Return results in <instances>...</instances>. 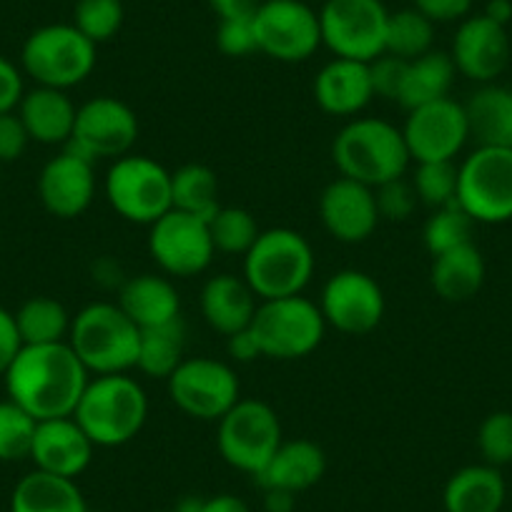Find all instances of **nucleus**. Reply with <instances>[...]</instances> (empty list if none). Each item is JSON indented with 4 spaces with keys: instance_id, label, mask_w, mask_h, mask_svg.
<instances>
[{
    "instance_id": "obj_16",
    "label": "nucleus",
    "mask_w": 512,
    "mask_h": 512,
    "mask_svg": "<svg viewBox=\"0 0 512 512\" xmlns=\"http://www.w3.org/2000/svg\"><path fill=\"white\" fill-rule=\"evenodd\" d=\"M407 151L415 164L422 161H455L470 141L465 103L455 98H440L427 106L407 111L402 126Z\"/></svg>"
},
{
    "instance_id": "obj_47",
    "label": "nucleus",
    "mask_w": 512,
    "mask_h": 512,
    "mask_svg": "<svg viewBox=\"0 0 512 512\" xmlns=\"http://www.w3.org/2000/svg\"><path fill=\"white\" fill-rule=\"evenodd\" d=\"M26 93L23 71L6 56H0V113L16 111Z\"/></svg>"
},
{
    "instance_id": "obj_40",
    "label": "nucleus",
    "mask_w": 512,
    "mask_h": 512,
    "mask_svg": "<svg viewBox=\"0 0 512 512\" xmlns=\"http://www.w3.org/2000/svg\"><path fill=\"white\" fill-rule=\"evenodd\" d=\"M412 186L417 199L430 209L455 204L457 201V166L455 161H422L417 164Z\"/></svg>"
},
{
    "instance_id": "obj_5",
    "label": "nucleus",
    "mask_w": 512,
    "mask_h": 512,
    "mask_svg": "<svg viewBox=\"0 0 512 512\" xmlns=\"http://www.w3.org/2000/svg\"><path fill=\"white\" fill-rule=\"evenodd\" d=\"M141 329L116 302H93L73 317L68 344L83 367L96 374H123L136 367Z\"/></svg>"
},
{
    "instance_id": "obj_7",
    "label": "nucleus",
    "mask_w": 512,
    "mask_h": 512,
    "mask_svg": "<svg viewBox=\"0 0 512 512\" xmlns=\"http://www.w3.org/2000/svg\"><path fill=\"white\" fill-rule=\"evenodd\" d=\"M249 329L259 342L262 357L292 362L307 357L322 344L327 322L317 302L297 294L259 302Z\"/></svg>"
},
{
    "instance_id": "obj_44",
    "label": "nucleus",
    "mask_w": 512,
    "mask_h": 512,
    "mask_svg": "<svg viewBox=\"0 0 512 512\" xmlns=\"http://www.w3.org/2000/svg\"><path fill=\"white\" fill-rule=\"evenodd\" d=\"M407 61L402 58L390 56V53H382L379 58H374L369 63V78H372L374 98H384V101H395L400 98L402 81H405Z\"/></svg>"
},
{
    "instance_id": "obj_33",
    "label": "nucleus",
    "mask_w": 512,
    "mask_h": 512,
    "mask_svg": "<svg viewBox=\"0 0 512 512\" xmlns=\"http://www.w3.org/2000/svg\"><path fill=\"white\" fill-rule=\"evenodd\" d=\"M171 209L209 221L221 209L214 171L204 164H184L171 171Z\"/></svg>"
},
{
    "instance_id": "obj_15",
    "label": "nucleus",
    "mask_w": 512,
    "mask_h": 512,
    "mask_svg": "<svg viewBox=\"0 0 512 512\" xmlns=\"http://www.w3.org/2000/svg\"><path fill=\"white\" fill-rule=\"evenodd\" d=\"M149 254L169 277H199L216 256L209 221L171 209L149 226Z\"/></svg>"
},
{
    "instance_id": "obj_39",
    "label": "nucleus",
    "mask_w": 512,
    "mask_h": 512,
    "mask_svg": "<svg viewBox=\"0 0 512 512\" xmlns=\"http://www.w3.org/2000/svg\"><path fill=\"white\" fill-rule=\"evenodd\" d=\"M123 16L121 0H78L73 8V26L98 46L121 31Z\"/></svg>"
},
{
    "instance_id": "obj_35",
    "label": "nucleus",
    "mask_w": 512,
    "mask_h": 512,
    "mask_svg": "<svg viewBox=\"0 0 512 512\" xmlns=\"http://www.w3.org/2000/svg\"><path fill=\"white\" fill-rule=\"evenodd\" d=\"M435 46V23L422 16L417 8L390 13L387 21V38H384V53L402 58V61H415L425 56Z\"/></svg>"
},
{
    "instance_id": "obj_4",
    "label": "nucleus",
    "mask_w": 512,
    "mask_h": 512,
    "mask_svg": "<svg viewBox=\"0 0 512 512\" xmlns=\"http://www.w3.org/2000/svg\"><path fill=\"white\" fill-rule=\"evenodd\" d=\"M259 302L297 297L314 277V249L299 231L277 226L256 236L244 254V274Z\"/></svg>"
},
{
    "instance_id": "obj_51",
    "label": "nucleus",
    "mask_w": 512,
    "mask_h": 512,
    "mask_svg": "<svg viewBox=\"0 0 512 512\" xmlns=\"http://www.w3.org/2000/svg\"><path fill=\"white\" fill-rule=\"evenodd\" d=\"M196 512H251L241 497L236 495H214L209 500H199Z\"/></svg>"
},
{
    "instance_id": "obj_25",
    "label": "nucleus",
    "mask_w": 512,
    "mask_h": 512,
    "mask_svg": "<svg viewBox=\"0 0 512 512\" xmlns=\"http://www.w3.org/2000/svg\"><path fill=\"white\" fill-rule=\"evenodd\" d=\"M116 304L139 329L161 327L181 319L179 289L161 274H139L126 279L118 289Z\"/></svg>"
},
{
    "instance_id": "obj_29",
    "label": "nucleus",
    "mask_w": 512,
    "mask_h": 512,
    "mask_svg": "<svg viewBox=\"0 0 512 512\" xmlns=\"http://www.w3.org/2000/svg\"><path fill=\"white\" fill-rule=\"evenodd\" d=\"M470 139L477 146L512 149V88L485 83L465 103Z\"/></svg>"
},
{
    "instance_id": "obj_17",
    "label": "nucleus",
    "mask_w": 512,
    "mask_h": 512,
    "mask_svg": "<svg viewBox=\"0 0 512 512\" xmlns=\"http://www.w3.org/2000/svg\"><path fill=\"white\" fill-rule=\"evenodd\" d=\"M384 292L377 279L359 269H342L322 287L319 309L327 327L342 334H369L384 319Z\"/></svg>"
},
{
    "instance_id": "obj_42",
    "label": "nucleus",
    "mask_w": 512,
    "mask_h": 512,
    "mask_svg": "<svg viewBox=\"0 0 512 512\" xmlns=\"http://www.w3.org/2000/svg\"><path fill=\"white\" fill-rule=\"evenodd\" d=\"M374 199H377L379 219L387 221H407L415 214L417 204H420L415 186H412V181H407L405 176L377 186V189H374Z\"/></svg>"
},
{
    "instance_id": "obj_41",
    "label": "nucleus",
    "mask_w": 512,
    "mask_h": 512,
    "mask_svg": "<svg viewBox=\"0 0 512 512\" xmlns=\"http://www.w3.org/2000/svg\"><path fill=\"white\" fill-rule=\"evenodd\" d=\"M477 450L485 465L502 467L512 462V412H490L477 430Z\"/></svg>"
},
{
    "instance_id": "obj_20",
    "label": "nucleus",
    "mask_w": 512,
    "mask_h": 512,
    "mask_svg": "<svg viewBox=\"0 0 512 512\" xmlns=\"http://www.w3.org/2000/svg\"><path fill=\"white\" fill-rule=\"evenodd\" d=\"M319 219L329 236L342 244H359L374 234L379 219L374 189L352 179H334L319 196Z\"/></svg>"
},
{
    "instance_id": "obj_50",
    "label": "nucleus",
    "mask_w": 512,
    "mask_h": 512,
    "mask_svg": "<svg viewBox=\"0 0 512 512\" xmlns=\"http://www.w3.org/2000/svg\"><path fill=\"white\" fill-rule=\"evenodd\" d=\"M264 0H209V8L219 16V21L229 18H254Z\"/></svg>"
},
{
    "instance_id": "obj_53",
    "label": "nucleus",
    "mask_w": 512,
    "mask_h": 512,
    "mask_svg": "<svg viewBox=\"0 0 512 512\" xmlns=\"http://www.w3.org/2000/svg\"><path fill=\"white\" fill-rule=\"evenodd\" d=\"M482 16L490 18V21H495L497 26H505L512 21V0H487L485 11H482Z\"/></svg>"
},
{
    "instance_id": "obj_19",
    "label": "nucleus",
    "mask_w": 512,
    "mask_h": 512,
    "mask_svg": "<svg viewBox=\"0 0 512 512\" xmlns=\"http://www.w3.org/2000/svg\"><path fill=\"white\" fill-rule=\"evenodd\" d=\"M93 161L63 149L53 156L38 176V199L43 209L56 219H76L96 196V169Z\"/></svg>"
},
{
    "instance_id": "obj_1",
    "label": "nucleus",
    "mask_w": 512,
    "mask_h": 512,
    "mask_svg": "<svg viewBox=\"0 0 512 512\" xmlns=\"http://www.w3.org/2000/svg\"><path fill=\"white\" fill-rule=\"evenodd\" d=\"M8 400L38 422L73 417L91 372L68 342L23 344L6 369Z\"/></svg>"
},
{
    "instance_id": "obj_26",
    "label": "nucleus",
    "mask_w": 512,
    "mask_h": 512,
    "mask_svg": "<svg viewBox=\"0 0 512 512\" xmlns=\"http://www.w3.org/2000/svg\"><path fill=\"white\" fill-rule=\"evenodd\" d=\"M201 314L214 332L231 337L241 329L251 327L259 297L251 292L244 277L236 274H216L201 289Z\"/></svg>"
},
{
    "instance_id": "obj_48",
    "label": "nucleus",
    "mask_w": 512,
    "mask_h": 512,
    "mask_svg": "<svg viewBox=\"0 0 512 512\" xmlns=\"http://www.w3.org/2000/svg\"><path fill=\"white\" fill-rule=\"evenodd\" d=\"M23 342L18 337L16 319L8 309L0 307V377L6 374V369L11 367V362L16 359V354L21 352Z\"/></svg>"
},
{
    "instance_id": "obj_31",
    "label": "nucleus",
    "mask_w": 512,
    "mask_h": 512,
    "mask_svg": "<svg viewBox=\"0 0 512 512\" xmlns=\"http://www.w3.org/2000/svg\"><path fill=\"white\" fill-rule=\"evenodd\" d=\"M455 76L457 68L452 63L450 53L432 48L425 56L415 58V61H407L405 81H402L397 103L402 108H407V111H412V108H420L432 101H440V98H447L452 91V83H455Z\"/></svg>"
},
{
    "instance_id": "obj_10",
    "label": "nucleus",
    "mask_w": 512,
    "mask_h": 512,
    "mask_svg": "<svg viewBox=\"0 0 512 512\" xmlns=\"http://www.w3.org/2000/svg\"><path fill=\"white\" fill-rule=\"evenodd\" d=\"M457 204L475 224L512 219V149L477 146L457 166Z\"/></svg>"
},
{
    "instance_id": "obj_36",
    "label": "nucleus",
    "mask_w": 512,
    "mask_h": 512,
    "mask_svg": "<svg viewBox=\"0 0 512 512\" xmlns=\"http://www.w3.org/2000/svg\"><path fill=\"white\" fill-rule=\"evenodd\" d=\"M209 234L214 249L221 254L244 256L254 246L256 236L262 234L254 214L241 206H221L209 219Z\"/></svg>"
},
{
    "instance_id": "obj_21",
    "label": "nucleus",
    "mask_w": 512,
    "mask_h": 512,
    "mask_svg": "<svg viewBox=\"0 0 512 512\" xmlns=\"http://www.w3.org/2000/svg\"><path fill=\"white\" fill-rule=\"evenodd\" d=\"M93 452H96V445L88 440L73 417L38 422L31 447V460L36 470L76 480L88 470Z\"/></svg>"
},
{
    "instance_id": "obj_24",
    "label": "nucleus",
    "mask_w": 512,
    "mask_h": 512,
    "mask_svg": "<svg viewBox=\"0 0 512 512\" xmlns=\"http://www.w3.org/2000/svg\"><path fill=\"white\" fill-rule=\"evenodd\" d=\"M327 472V455L312 440H284L264 465V470L254 477L262 490L299 492L317 485Z\"/></svg>"
},
{
    "instance_id": "obj_46",
    "label": "nucleus",
    "mask_w": 512,
    "mask_h": 512,
    "mask_svg": "<svg viewBox=\"0 0 512 512\" xmlns=\"http://www.w3.org/2000/svg\"><path fill=\"white\" fill-rule=\"evenodd\" d=\"M475 0H412V8L432 23H460L470 16Z\"/></svg>"
},
{
    "instance_id": "obj_8",
    "label": "nucleus",
    "mask_w": 512,
    "mask_h": 512,
    "mask_svg": "<svg viewBox=\"0 0 512 512\" xmlns=\"http://www.w3.org/2000/svg\"><path fill=\"white\" fill-rule=\"evenodd\" d=\"M103 194L121 219L151 226L171 211V171L149 156L126 154L108 166Z\"/></svg>"
},
{
    "instance_id": "obj_6",
    "label": "nucleus",
    "mask_w": 512,
    "mask_h": 512,
    "mask_svg": "<svg viewBox=\"0 0 512 512\" xmlns=\"http://www.w3.org/2000/svg\"><path fill=\"white\" fill-rule=\"evenodd\" d=\"M98 46L88 41L73 23L41 26L26 38L21 48V71L36 86L68 88L86 81L96 68Z\"/></svg>"
},
{
    "instance_id": "obj_23",
    "label": "nucleus",
    "mask_w": 512,
    "mask_h": 512,
    "mask_svg": "<svg viewBox=\"0 0 512 512\" xmlns=\"http://www.w3.org/2000/svg\"><path fill=\"white\" fill-rule=\"evenodd\" d=\"M16 113L21 116L31 141L43 146H66L76 126L78 106L68 91L36 86L23 93Z\"/></svg>"
},
{
    "instance_id": "obj_13",
    "label": "nucleus",
    "mask_w": 512,
    "mask_h": 512,
    "mask_svg": "<svg viewBox=\"0 0 512 512\" xmlns=\"http://www.w3.org/2000/svg\"><path fill=\"white\" fill-rule=\"evenodd\" d=\"M139 139V118L116 96H96L78 106L76 126L66 149L88 161L121 159L131 154Z\"/></svg>"
},
{
    "instance_id": "obj_9",
    "label": "nucleus",
    "mask_w": 512,
    "mask_h": 512,
    "mask_svg": "<svg viewBox=\"0 0 512 512\" xmlns=\"http://www.w3.org/2000/svg\"><path fill=\"white\" fill-rule=\"evenodd\" d=\"M216 447L226 465L256 477L284 442L279 415L262 400H239L219 422Z\"/></svg>"
},
{
    "instance_id": "obj_30",
    "label": "nucleus",
    "mask_w": 512,
    "mask_h": 512,
    "mask_svg": "<svg viewBox=\"0 0 512 512\" xmlns=\"http://www.w3.org/2000/svg\"><path fill=\"white\" fill-rule=\"evenodd\" d=\"M11 512H88V505L76 480L33 470L13 487Z\"/></svg>"
},
{
    "instance_id": "obj_14",
    "label": "nucleus",
    "mask_w": 512,
    "mask_h": 512,
    "mask_svg": "<svg viewBox=\"0 0 512 512\" xmlns=\"http://www.w3.org/2000/svg\"><path fill=\"white\" fill-rule=\"evenodd\" d=\"M254 31L259 53L282 63L309 61L322 46L319 13L304 0H264Z\"/></svg>"
},
{
    "instance_id": "obj_12",
    "label": "nucleus",
    "mask_w": 512,
    "mask_h": 512,
    "mask_svg": "<svg viewBox=\"0 0 512 512\" xmlns=\"http://www.w3.org/2000/svg\"><path fill=\"white\" fill-rule=\"evenodd\" d=\"M166 384L171 402L201 422H219L241 400L236 372L214 357L184 359Z\"/></svg>"
},
{
    "instance_id": "obj_3",
    "label": "nucleus",
    "mask_w": 512,
    "mask_h": 512,
    "mask_svg": "<svg viewBox=\"0 0 512 512\" xmlns=\"http://www.w3.org/2000/svg\"><path fill=\"white\" fill-rule=\"evenodd\" d=\"M149 417V397L141 382L123 374L88 379L73 420L96 447H121L134 440Z\"/></svg>"
},
{
    "instance_id": "obj_27",
    "label": "nucleus",
    "mask_w": 512,
    "mask_h": 512,
    "mask_svg": "<svg viewBox=\"0 0 512 512\" xmlns=\"http://www.w3.org/2000/svg\"><path fill=\"white\" fill-rule=\"evenodd\" d=\"M507 500V485L500 467L467 465L447 480L442 492L445 512H500Z\"/></svg>"
},
{
    "instance_id": "obj_49",
    "label": "nucleus",
    "mask_w": 512,
    "mask_h": 512,
    "mask_svg": "<svg viewBox=\"0 0 512 512\" xmlns=\"http://www.w3.org/2000/svg\"><path fill=\"white\" fill-rule=\"evenodd\" d=\"M226 352L239 364H249L262 357V349H259V342L251 334V329H241V332L226 337Z\"/></svg>"
},
{
    "instance_id": "obj_32",
    "label": "nucleus",
    "mask_w": 512,
    "mask_h": 512,
    "mask_svg": "<svg viewBox=\"0 0 512 512\" xmlns=\"http://www.w3.org/2000/svg\"><path fill=\"white\" fill-rule=\"evenodd\" d=\"M186 352V327L181 319L161 327L141 329L139 339V357H136V369L146 377L169 379L184 362Z\"/></svg>"
},
{
    "instance_id": "obj_2",
    "label": "nucleus",
    "mask_w": 512,
    "mask_h": 512,
    "mask_svg": "<svg viewBox=\"0 0 512 512\" xmlns=\"http://www.w3.org/2000/svg\"><path fill=\"white\" fill-rule=\"evenodd\" d=\"M332 161L344 179L377 189L405 176L412 164L402 128L374 116H354L332 144Z\"/></svg>"
},
{
    "instance_id": "obj_34",
    "label": "nucleus",
    "mask_w": 512,
    "mask_h": 512,
    "mask_svg": "<svg viewBox=\"0 0 512 512\" xmlns=\"http://www.w3.org/2000/svg\"><path fill=\"white\" fill-rule=\"evenodd\" d=\"M16 329L23 344H58L68 342L73 317L58 299L31 297L16 314Z\"/></svg>"
},
{
    "instance_id": "obj_45",
    "label": "nucleus",
    "mask_w": 512,
    "mask_h": 512,
    "mask_svg": "<svg viewBox=\"0 0 512 512\" xmlns=\"http://www.w3.org/2000/svg\"><path fill=\"white\" fill-rule=\"evenodd\" d=\"M31 136L16 111L0 113V164H13L26 154Z\"/></svg>"
},
{
    "instance_id": "obj_28",
    "label": "nucleus",
    "mask_w": 512,
    "mask_h": 512,
    "mask_svg": "<svg viewBox=\"0 0 512 512\" xmlns=\"http://www.w3.org/2000/svg\"><path fill=\"white\" fill-rule=\"evenodd\" d=\"M485 256L475 244L457 246L445 254L432 256L430 282L437 297L445 302H467L485 284Z\"/></svg>"
},
{
    "instance_id": "obj_22",
    "label": "nucleus",
    "mask_w": 512,
    "mask_h": 512,
    "mask_svg": "<svg viewBox=\"0 0 512 512\" xmlns=\"http://www.w3.org/2000/svg\"><path fill=\"white\" fill-rule=\"evenodd\" d=\"M374 88L369 63L332 58L314 78V101L329 116L354 118L372 103Z\"/></svg>"
},
{
    "instance_id": "obj_43",
    "label": "nucleus",
    "mask_w": 512,
    "mask_h": 512,
    "mask_svg": "<svg viewBox=\"0 0 512 512\" xmlns=\"http://www.w3.org/2000/svg\"><path fill=\"white\" fill-rule=\"evenodd\" d=\"M216 46L229 58H246L259 51V46H256L254 18H229V21H219V28H216Z\"/></svg>"
},
{
    "instance_id": "obj_18",
    "label": "nucleus",
    "mask_w": 512,
    "mask_h": 512,
    "mask_svg": "<svg viewBox=\"0 0 512 512\" xmlns=\"http://www.w3.org/2000/svg\"><path fill=\"white\" fill-rule=\"evenodd\" d=\"M452 63L457 73L477 83H495L510 63V36L505 26L480 16H467L452 38Z\"/></svg>"
},
{
    "instance_id": "obj_54",
    "label": "nucleus",
    "mask_w": 512,
    "mask_h": 512,
    "mask_svg": "<svg viewBox=\"0 0 512 512\" xmlns=\"http://www.w3.org/2000/svg\"><path fill=\"white\" fill-rule=\"evenodd\" d=\"M166 512H181V510H166Z\"/></svg>"
},
{
    "instance_id": "obj_11",
    "label": "nucleus",
    "mask_w": 512,
    "mask_h": 512,
    "mask_svg": "<svg viewBox=\"0 0 512 512\" xmlns=\"http://www.w3.org/2000/svg\"><path fill=\"white\" fill-rule=\"evenodd\" d=\"M390 11L382 0H327L319 11L322 46L334 58L372 63L384 53Z\"/></svg>"
},
{
    "instance_id": "obj_37",
    "label": "nucleus",
    "mask_w": 512,
    "mask_h": 512,
    "mask_svg": "<svg viewBox=\"0 0 512 512\" xmlns=\"http://www.w3.org/2000/svg\"><path fill=\"white\" fill-rule=\"evenodd\" d=\"M472 229H475V221L455 201V204L432 209L430 219L425 221L422 236H425L427 251L437 256L450 249H457V246L472 244Z\"/></svg>"
},
{
    "instance_id": "obj_38",
    "label": "nucleus",
    "mask_w": 512,
    "mask_h": 512,
    "mask_svg": "<svg viewBox=\"0 0 512 512\" xmlns=\"http://www.w3.org/2000/svg\"><path fill=\"white\" fill-rule=\"evenodd\" d=\"M38 420L13 400L0 402V462L31 460Z\"/></svg>"
},
{
    "instance_id": "obj_52",
    "label": "nucleus",
    "mask_w": 512,
    "mask_h": 512,
    "mask_svg": "<svg viewBox=\"0 0 512 512\" xmlns=\"http://www.w3.org/2000/svg\"><path fill=\"white\" fill-rule=\"evenodd\" d=\"M294 497H297L294 492L264 490V507H267V512H292Z\"/></svg>"
}]
</instances>
